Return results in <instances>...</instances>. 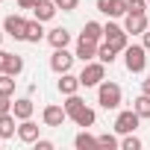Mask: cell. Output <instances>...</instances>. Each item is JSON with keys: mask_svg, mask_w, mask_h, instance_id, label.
<instances>
[{"mask_svg": "<svg viewBox=\"0 0 150 150\" xmlns=\"http://www.w3.org/2000/svg\"><path fill=\"white\" fill-rule=\"evenodd\" d=\"M38 0H18V9H35Z\"/></svg>", "mask_w": 150, "mask_h": 150, "instance_id": "d6a6232c", "label": "cell"}, {"mask_svg": "<svg viewBox=\"0 0 150 150\" xmlns=\"http://www.w3.org/2000/svg\"><path fill=\"white\" fill-rule=\"evenodd\" d=\"M74 59H77V53H68V47H56V50H53V56H50V68L62 77V74H68V71H71Z\"/></svg>", "mask_w": 150, "mask_h": 150, "instance_id": "52a82bcc", "label": "cell"}, {"mask_svg": "<svg viewBox=\"0 0 150 150\" xmlns=\"http://www.w3.org/2000/svg\"><path fill=\"white\" fill-rule=\"evenodd\" d=\"M74 147H77V150H100V141L94 138V135H88L86 129L77 135V138H74Z\"/></svg>", "mask_w": 150, "mask_h": 150, "instance_id": "ffe728a7", "label": "cell"}, {"mask_svg": "<svg viewBox=\"0 0 150 150\" xmlns=\"http://www.w3.org/2000/svg\"><path fill=\"white\" fill-rule=\"evenodd\" d=\"M97 141H100V150H115V147H121V141L115 138V135H97Z\"/></svg>", "mask_w": 150, "mask_h": 150, "instance_id": "4316f807", "label": "cell"}, {"mask_svg": "<svg viewBox=\"0 0 150 150\" xmlns=\"http://www.w3.org/2000/svg\"><path fill=\"white\" fill-rule=\"evenodd\" d=\"M35 150H53V141H47V138H35Z\"/></svg>", "mask_w": 150, "mask_h": 150, "instance_id": "4dcf8cb0", "label": "cell"}, {"mask_svg": "<svg viewBox=\"0 0 150 150\" xmlns=\"http://www.w3.org/2000/svg\"><path fill=\"white\" fill-rule=\"evenodd\" d=\"M41 121H44V127H62V124L68 121V112H65V106H56V103H50V106H44V112H41Z\"/></svg>", "mask_w": 150, "mask_h": 150, "instance_id": "30bf717a", "label": "cell"}, {"mask_svg": "<svg viewBox=\"0 0 150 150\" xmlns=\"http://www.w3.org/2000/svg\"><path fill=\"white\" fill-rule=\"evenodd\" d=\"M103 77H106V65L97 59H91V62H86L83 65V71H80V83L86 86V88H97L100 83H103Z\"/></svg>", "mask_w": 150, "mask_h": 150, "instance_id": "7a4b0ae2", "label": "cell"}, {"mask_svg": "<svg viewBox=\"0 0 150 150\" xmlns=\"http://www.w3.org/2000/svg\"><path fill=\"white\" fill-rule=\"evenodd\" d=\"M147 6H150V0H147Z\"/></svg>", "mask_w": 150, "mask_h": 150, "instance_id": "8d00e7d4", "label": "cell"}, {"mask_svg": "<svg viewBox=\"0 0 150 150\" xmlns=\"http://www.w3.org/2000/svg\"><path fill=\"white\" fill-rule=\"evenodd\" d=\"M103 41H106V44H112L118 53H124V50L129 47V33H127L124 27H118V24H112V21H109V24L103 27Z\"/></svg>", "mask_w": 150, "mask_h": 150, "instance_id": "277c9868", "label": "cell"}, {"mask_svg": "<svg viewBox=\"0 0 150 150\" xmlns=\"http://www.w3.org/2000/svg\"><path fill=\"white\" fill-rule=\"evenodd\" d=\"M83 106H86V100H83L80 94H68V100H65V112H68V118H74Z\"/></svg>", "mask_w": 150, "mask_h": 150, "instance_id": "cb8c5ba5", "label": "cell"}, {"mask_svg": "<svg viewBox=\"0 0 150 150\" xmlns=\"http://www.w3.org/2000/svg\"><path fill=\"white\" fill-rule=\"evenodd\" d=\"M83 35H86V38H91V41H100V38H103V24H97V21H86Z\"/></svg>", "mask_w": 150, "mask_h": 150, "instance_id": "603a6c76", "label": "cell"}, {"mask_svg": "<svg viewBox=\"0 0 150 150\" xmlns=\"http://www.w3.org/2000/svg\"><path fill=\"white\" fill-rule=\"evenodd\" d=\"M0 3H3V0H0Z\"/></svg>", "mask_w": 150, "mask_h": 150, "instance_id": "74e56055", "label": "cell"}, {"mask_svg": "<svg viewBox=\"0 0 150 150\" xmlns=\"http://www.w3.org/2000/svg\"><path fill=\"white\" fill-rule=\"evenodd\" d=\"M18 138H21L24 144H35V138H38V124H33L30 118L21 121V124H18Z\"/></svg>", "mask_w": 150, "mask_h": 150, "instance_id": "9a60e30c", "label": "cell"}, {"mask_svg": "<svg viewBox=\"0 0 150 150\" xmlns=\"http://www.w3.org/2000/svg\"><path fill=\"white\" fill-rule=\"evenodd\" d=\"M124 65L129 74H141L147 68V47L144 44H129L124 50Z\"/></svg>", "mask_w": 150, "mask_h": 150, "instance_id": "6da1fadb", "label": "cell"}, {"mask_svg": "<svg viewBox=\"0 0 150 150\" xmlns=\"http://www.w3.org/2000/svg\"><path fill=\"white\" fill-rule=\"evenodd\" d=\"M141 44H144V47H147V50H150V27H147V30H144V33H141Z\"/></svg>", "mask_w": 150, "mask_h": 150, "instance_id": "836d02e7", "label": "cell"}, {"mask_svg": "<svg viewBox=\"0 0 150 150\" xmlns=\"http://www.w3.org/2000/svg\"><path fill=\"white\" fill-rule=\"evenodd\" d=\"M47 41H50L53 50H56V47H68V44H71V33H68L65 27H56V30L47 33Z\"/></svg>", "mask_w": 150, "mask_h": 150, "instance_id": "e0dca14e", "label": "cell"}, {"mask_svg": "<svg viewBox=\"0 0 150 150\" xmlns=\"http://www.w3.org/2000/svg\"><path fill=\"white\" fill-rule=\"evenodd\" d=\"M97 9L109 18H124L127 15V0H97Z\"/></svg>", "mask_w": 150, "mask_h": 150, "instance_id": "7c38bea8", "label": "cell"}, {"mask_svg": "<svg viewBox=\"0 0 150 150\" xmlns=\"http://www.w3.org/2000/svg\"><path fill=\"white\" fill-rule=\"evenodd\" d=\"M0 44H3V33H0Z\"/></svg>", "mask_w": 150, "mask_h": 150, "instance_id": "d590c367", "label": "cell"}, {"mask_svg": "<svg viewBox=\"0 0 150 150\" xmlns=\"http://www.w3.org/2000/svg\"><path fill=\"white\" fill-rule=\"evenodd\" d=\"M138 124H141V115H138L135 109H124V112H118V118H115V132H121V135L135 132Z\"/></svg>", "mask_w": 150, "mask_h": 150, "instance_id": "5b68a950", "label": "cell"}, {"mask_svg": "<svg viewBox=\"0 0 150 150\" xmlns=\"http://www.w3.org/2000/svg\"><path fill=\"white\" fill-rule=\"evenodd\" d=\"M41 38H44V27H41V21H38V18L27 21V41H30V44H38Z\"/></svg>", "mask_w": 150, "mask_h": 150, "instance_id": "44dd1931", "label": "cell"}, {"mask_svg": "<svg viewBox=\"0 0 150 150\" xmlns=\"http://www.w3.org/2000/svg\"><path fill=\"white\" fill-rule=\"evenodd\" d=\"M147 27H150V24H147V12H127V15H124V30H127L129 35H141Z\"/></svg>", "mask_w": 150, "mask_h": 150, "instance_id": "ba28073f", "label": "cell"}, {"mask_svg": "<svg viewBox=\"0 0 150 150\" xmlns=\"http://www.w3.org/2000/svg\"><path fill=\"white\" fill-rule=\"evenodd\" d=\"M97 59H100L103 65H112V62L118 59V50H115L112 44H106V41H103V44H97Z\"/></svg>", "mask_w": 150, "mask_h": 150, "instance_id": "7402d4cb", "label": "cell"}, {"mask_svg": "<svg viewBox=\"0 0 150 150\" xmlns=\"http://www.w3.org/2000/svg\"><path fill=\"white\" fill-rule=\"evenodd\" d=\"M3 33L12 35L15 41H27V18H21V15H6V18H3Z\"/></svg>", "mask_w": 150, "mask_h": 150, "instance_id": "8992f818", "label": "cell"}, {"mask_svg": "<svg viewBox=\"0 0 150 150\" xmlns=\"http://www.w3.org/2000/svg\"><path fill=\"white\" fill-rule=\"evenodd\" d=\"M0 112H12V100L6 94H0Z\"/></svg>", "mask_w": 150, "mask_h": 150, "instance_id": "1f68e13d", "label": "cell"}, {"mask_svg": "<svg viewBox=\"0 0 150 150\" xmlns=\"http://www.w3.org/2000/svg\"><path fill=\"white\" fill-rule=\"evenodd\" d=\"M97 103H100L103 109H118V106H121V86L103 80V83L97 86Z\"/></svg>", "mask_w": 150, "mask_h": 150, "instance_id": "3957f363", "label": "cell"}, {"mask_svg": "<svg viewBox=\"0 0 150 150\" xmlns=\"http://www.w3.org/2000/svg\"><path fill=\"white\" fill-rule=\"evenodd\" d=\"M77 127H83V129H88V127H94V121H97V115H94V109H88V106H83L77 115L71 118Z\"/></svg>", "mask_w": 150, "mask_h": 150, "instance_id": "d6986e66", "label": "cell"}, {"mask_svg": "<svg viewBox=\"0 0 150 150\" xmlns=\"http://www.w3.org/2000/svg\"><path fill=\"white\" fill-rule=\"evenodd\" d=\"M97 44H100V41H91V38L80 35V41H77V59H80L83 65L91 62V59H97Z\"/></svg>", "mask_w": 150, "mask_h": 150, "instance_id": "8fae6325", "label": "cell"}, {"mask_svg": "<svg viewBox=\"0 0 150 150\" xmlns=\"http://www.w3.org/2000/svg\"><path fill=\"white\" fill-rule=\"evenodd\" d=\"M21 71H24V59H21L18 53L0 50V74H12V77H18Z\"/></svg>", "mask_w": 150, "mask_h": 150, "instance_id": "9c48e42d", "label": "cell"}, {"mask_svg": "<svg viewBox=\"0 0 150 150\" xmlns=\"http://www.w3.org/2000/svg\"><path fill=\"white\" fill-rule=\"evenodd\" d=\"M132 109L141 115V121H144V118H150V94H141V97L132 103Z\"/></svg>", "mask_w": 150, "mask_h": 150, "instance_id": "484cf974", "label": "cell"}, {"mask_svg": "<svg viewBox=\"0 0 150 150\" xmlns=\"http://www.w3.org/2000/svg\"><path fill=\"white\" fill-rule=\"evenodd\" d=\"M56 86H59V91H62L65 97H68V94H77V91L83 88V83H80V77H74L71 71H68V74H62V80H59Z\"/></svg>", "mask_w": 150, "mask_h": 150, "instance_id": "5bb4252c", "label": "cell"}, {"mask_svg": "<svg viewBox=\"0 0 150 150\" xmlns=\"http://www.w3.org/2000/svg\"><path fill=\"white\" fill-rule=\"evenodd\" d=\"M15 112H0V138H12L15 132H18V127H15Z\"/></svg>", "mask_w": 150, "mask_h": 150, "instance_id": "2e32d148", "label": "cell"}, {"mask_svg": "<svg viewBox=\"0 0 150 150\" xmlns=\"http://www.w3.org/2000/svg\"><path fill=\"white\" fill-rule=\"evenodd\" d=\"M56 6H59L62 12H74V9L80 6V0H56Z\"/></svg>", "mask_w": 150, "mask_h": 150, "instance_id": "f546056e", "label": "cell"}, {"mask_svg": "<svg viewBox=\"0 0 150 150\" xmlns=\"http://www.w3.org/2000/svg\"><path fill=\"white\" fill-rule=\"evenodd\" d=\"M121 150H141V138H135L132 132H127L124 141H121Z\"/></svg>", "mask_w": 150, "mask_h": 150, "instance_id": "83f0119b", "label": "cell"}, {"mask_svg": "<svg viewBox=\"0 0 150 150\" xmlns=\"http://www.w3.org/2000/svg\"><path fill=\"white\" fill-rule=\"evenodd\" d=\"M0 141H3V138H0Z\"/></svg>", "mask_w": 150, "mask_h": 150, "instance_id": "f35d334b", "label": "cell"}, {"mask_svg": "<svg viewBox=\"0 0 150 150\" xmlns=\"http://www.w3.org/2000/svg\"><path fill=\"white\" fill-rule=\"evenodd\" d=\"M33 109H35V106H33V100H30V97H21V100H15V103H12V112H15V118H18V121L33 118Z\"/></svg>", "mask_w": 150, "mask_h": 150, "instance_id": "ac0fdd59", "label": "cell"}, {"mask_svg": "<svg viewBox=\"0 0 150 150\" xmlns=\"http://www.w3.org/2000/svg\"><path fill=\"white\" fill-rule=\"evenodd\" d=\"M0 94H6V97L15 94V77L12 74H0Z\"/></svg>", "mask_w": 150, "mask_h": 150, "instance_id": "d4e9b609", "label": "cell"}, {"mask_svg": "<svg viewBox=\"0 0 150 150\" xmlns=\"http://www.w3.org/2000/svg\"><path fill=\"white\" fill-rule=\"evenodd\" d=\"M56 12H59L56 0H38V3H35V9H33V15H35V18H38L41 24L53 21V18H56Z\"/></svg>", "mask_w": 150, "mask_h": 150, "instance_id": "4fadbf2b", "label": "cell"}, {"mask_svg": "<svg viewBox=\"0 0 150 150\" xmlns=\"http://www.w3.org/2000/svg\"><path fill=\"white\" fill-rule=\"evenodd\" d=\"M141 94H150V77H147V80H141Z\"/></svg>", "mask_w": 150, "mask_h": 150, "instance_id": "e575fe53", "label": "cell"}, {"mask_svg": "<svg viewBox=\"0 0 150 150\" xmlns=\"http://www.w3.org/2000/svg\"><path fill=\"white\" fill-rule=\"evenodd\" d=\"M127 12H147V0H127Z\"/></svg>", "mask_w": 150, "mask_h": 150, "instance_id": "f1b7e54d", "label": "cell"}]
</instances>
